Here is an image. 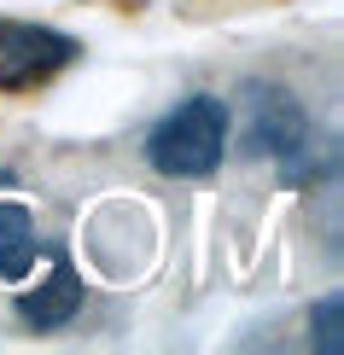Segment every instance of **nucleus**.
Segmentation results:
<instances>
[{
    "label": "nucleus",
    "mask_w": 344,
    "mask_h": 355,
    "mask_svg": "<svg viewBox=\"0 0 344 355\" xmlns=\"http://www.w3.org/2000/svg\"><path fill=\"white\" fill-rule=\"evenodd\" d=\"M6 181H12V175H0V187H6Z\"/></svg>",
    "instance_id": "0eeeda50"
},
{
    "label": "nucleus",
    "mask_w": 344,
    "mask_h": 355,
    "mask_svg": "<svg viewBox=\"0 0 344 355\" xmlns=\"http://www.w3.org/2000/svg\"><path fill=\"white\" fill-rule=\"evenodd\" d=\"M41 257V233L35 216L24 204H0V279H29Z\"/></svg>",
    "instance_id": "39448f33"
},
{
    "label": "nucleus",
    "mask_w": 344,
    "mask_h": 355,
    "mask_svg": "<svg viewBox=\"0 0 344 355\" xmlns=\"http://www.w3.org/2000/svg\"><path fill=\"white\" fill-rule=\"evenodd\" d=\"M82 309V274L70 268L65 257L53 262V274L41 279L29 297H18V315H24V327H35V332H58V327H70V315Z\"/></svg>",
    "instance_id": "20e7f679"
},
{
    "label": "nucleus",
    "mask_w": 344,
    "mask_h": 355,
    "mask_svg": "<svg viewBox=\"0 0 344 355\" xmlns=\"http://www.w3.org/2000/svg\"><path fill=\"white\" fill-rule=\"evenodd\" d=\"M228 99L216 94H187L175 111L158 116V128L146 135V164L170 181H204V175L222 169L228 157Z\"/></svg>",
    "instance_id": "f03ea898"
},
{
    "label": "nucleus",
    "mask_w": 344,
    "mask_h": 355,
    "mask_svg": "<svg viewBox=\"0 0 344 355\" xmlns=\"http://www.w3.org/2000/svg\"><path fill=\"white\" fill-rule=\"evenodd\" d=\"M338 315H344L338 291H333V297H321V309H316V315H309V332H316L321 355H338V349H344V338H338Z\"/></svg>",
    "instance_id": "423d86ee"
},
{
    "label": "nucleus",
    "mask_w": 344,
    "mask_h": 355,
    "mask_svg": "<svg viewBox=\"0 0 344 355\" xmlns=\"http://www.w3.org/2000/svg\"><path fill=\"white\" fill-rule=\"evenodd\" d=\"M76 41L58 35L47 24H0V94L53 82L65 64H76Z\"/></svg>",
    "instance_id": "7ed1b4c3"
},
{
    "label": "nucleus",
    "mask_w": 344,
    "mask_h": 355,
    "mask_svg": "<svg viewBox=\"0 0 344 355\" xmlns=\"http://www.w3.org/2000/svg\"><path fill=\"white\" fill-rule=\"evenodd\" d=\"M239 99H245V152L275 157L286 181H316L333 169V152L316 157V128H309V111L292 87L245 82Z\"/></svg>",
    "instance_id": "f257e3e1"
}]
</instances>
